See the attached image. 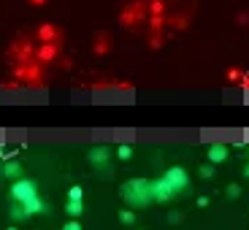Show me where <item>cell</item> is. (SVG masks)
Instances as JSON below:
<instances>
[{"mask_svg": "<svg viewBox=\"0 0 249 230\" xmlns=\"http://www.w3.org/2000/svg\"><path fill=\"white\" fill-rule=\"evenodd\" d=\"M241 87L249 92V73H244V79H241Z\"/></svg>", "mask_w": 249, "mask_h": 230, "instance_id": "26", "label": "cell"}, {"mask_svg": "<svg viewBox=\"0 0 249 230\" xmlns=\"http://www.w3.org/2000/svg\"><path fill=\"white\" fill-rule=\"evenodd\" d=\"M149 193H152V200H155V203H168V200H174V190L165 184L162 176L155 181H149Z\"/></svg>", "mask_w": 249, "mask_h": 230, "instance_id": "4", "label": "cell"}, {"mask_svg": "<svg viewBox=\"0 0 249 230\" xmlns=\"http://www.w3.org/2000/svg\"><path fill=\"white\" fill-rule=\"evenodd\" d=\"M33 6H46V0H30Z\"/></svg>", "mask_w": 249, "mask_h": 230, "instance_id": "27", "label": "cell"}, {"mask_svg": "<svg viewBox=\"0 0 249 230\" xmlns=\"http://www.w3.org/2000/svg\"><path fill=\"white\" fill-rule=\"evenodd\" d=\"M33 198H38V187H36V181L33 179H17V181H11V200L14 203H27V200H33Z\"/></svg>", "mask_w": 249, "mask_h": 230, "instance_id": "2", "label": "cell"}, {"mask_svg": "<svg viewBox=\"0 0 249 230\" xmlns=\"http://www.w3.org/2000/svg\"><path fill=\"white\" fill-rule=\"evenodd\" d=\"M138 25V22H141V6H130L127 8V11L122 14V25Z\"/></svg>", "mask_w": 249, "mask_h": 230, "instance_id": "12", "label": "cell"}, {"mask_svg": "<svg viewBox=\"0 0 249 230\" xmlns=\"http://www.w3.org/2000/svg\"><path fill=\"white\" fill-rule=\"evenodd\" d=\"M206 157H209V162H212V165H219V162L228 160V146H222V143H212V146H209V152H206Z\"/></svg>", "mask_w": 249, "mask_h": 230, "instance_id": "9", "label": "cell"}, {"mask_svg": "<svg viewBox=\"0 0 249 230\" xmlns=\"http://www.w3.org/2000/svg\"><path fill=\"white\" fill-rule=\"evenodd\" d=\"M244 174H247V179H249V165H247V171H244Z\"/></svg>", "mask_w": 249, "mask_h": 230, "instance_id": "28", "label": "cell"}, {"mask_svg": "<svg viewBox=\"0 0 249 230\" xmlns=\"http://www.w3.org/2000/svg\"><path fill=\"white\" fill-rule=\"evenodd\" d=\"M209 203H212V200L206 198V195H200V198H198V209H206V206H209Z\"/></svg>", "mask_w": 249, "mask_h": 230, "instance_id": "24", "label": "cell"}, {"mask_svg": "<svg viewBox=\"0 0 249 230\" xmlns=\"http://www.w3.org/2000/svg\"><path fill=\"white\" fill-rule=\"evenodd\" d=\"M108 52H111V38L100 35L98 41H95V54H108Z\"/></svg>", "mask_w": 249, "mask_h": 230, "instance_id": "14", "label": "cell"}, {"mask_svg": "<svg viewBox=\"0 0 249 230\" xmlns=\"http://www.w3.org/2000/svg\"><path fill=\"white\" fill-rule=\"evenodd\" d=\"M62 230H81V225H79V219H68L62 225Z\"/></svg>", "mask_w": 249, "mask_h": 230, "instance_id": "23", "label": "cell"}, {"mask_svg": "<svg viewBox=\"0 0 249 230\" xmlns=\"http://www.w3.org/2000/svg\"><path fill=\"white\" fill-rule=\"evenodd\" d=\"M117 157H119V160H124V162H127V160L133 157V146H127V143L117 146Z\"/></svg>", "mask_w": 249, "mask_h": 230, "instance_id": "19", "label": "cell"}, {"mask_svg": "<svg viewBox=\"0 0 249 230\" xmlns=\"http://www.w3.org/2000/svg\"><path fill=\"white\" fill-rule=\"evenodd\" d=\"M30 44H27V41H25V44H17V46H14V57H17V60L19 62H27V60H30Z\"/></svg>", "mask_w": 249, "mask_h": 230, "instance_id": "13", "label": "cell"}, {"mask_svg": "<svg viewBox=\"0 0 249 230\" xmlns=\"http://www.w3.org/2000/svg\"><path fill=\"white\" fill-rule=\"evenodd\" d=\"M81 212H84V203H73V200H68V203H65V214H68L71 219H79Z\"/></svg>", "mask_w": 249, "mask_h": 230, "instance_id": "16", "label": "cell"}, {"mask_svg": "<svg viewBox=\"0 0 249 230\" xmlns=\"http://www.w3.org/2000/svg\"><path fill=\"white\" fill-rule=\"evenodd\" d=\"M60 57V44H41V49L36 52L38 62H54Z\"/></svg>", "mask_w": 249, "mask_h": 230, "instance_id": "7", "label": "cell"}, {"mask_svg": "<svg viewBox=\"0 0 249 230\" xmlns=\"http://www.w3.org/2000/svg\"><path fill=\"white\" fill-rule=\"evenodd\" d=\"M238 25H249V14H238Z\"/></svg>", "mask_w": 249, "mask_h": 230, "instance_id": "25", "label": "cell"}, {"mask_svg": "<svg viewBox=\"0 0 249 230\" xmlns=\"http://www.w3.org/2000/svg\"><path fill=\"white\" fill-rule=\"evenodd\" d=\"M8 230H19V228H14V225H11V228H8Z\"/></svg>", "mask_w": 249, "mask_h": 230, "instance_id": "29", "label": "cell"}, {"mask_svg": "<svg viewBox=\"0 0 249 230\" xmlns=\"http://www.w3.org/2000/svg\"><path fill=\"white\" fill-rule=\"evenodd\" d=\"M225 79L231 81V84H241V79H244V71H241V68H236V65H231V68L225 71Z\"/></svg>", "mask_w": 249, "mask_h": 230, "instance_id": "15", "label": "cell"}, {"mask_svg": "<svg viewBox=\"0 0 249 230\" xmlns=\"http://www.w3.org/2000/svg\"><path fill=\"white\" fill-rule=\"evenodd\" d=\"M81 198H84V190H81L79 184H73L68 190V200H73V203H81Z\"/></svg>", "mask_w": 249, "mask_h": 230, "instance_id": "18", "label": "cell"}, {"mask_svg": "<svg viewBox=\"0 0 249 230\" xmlns=\"http://www.w3.org/2000/svg\"><path fill=\"white\" fill-rule=\"evenodd\" d=\"M119 222H122V225H136V212H133V209L119 212Z\"/></svg>", "mask_w": 249, "mask_h": 230, "instance_id": "17", "label": "cell"}, {"mask_svg": "<svg viewBox=\"0 0 249 230\" xmlns=\"http://www.w3.org/2000/svg\"><path fill=\"white\" fill-rule=\"evenodd\" d=\"M119 195H122V200L130 206L133 212H136V209H146V206L152 203L149 179H130V181H124L122 190H119Z\"/></svg>", "mask_w": 249, "mask_h": 230, "instance_id": "1", "label": "cell"}, {"mask_svg": "<svg viewBox=\"0 0 249 230\" xmlns=\"http://www.w3.org/2000/svg\"><path fill=\"white\" fill-rule=\"evenodd\" d=\"M11 217L14 219H25V209H22V203H14L11 206Z\"/></svg>", "mask_w": 249, "mask_h": 230, "instance_id": "22", "label": "cell"}, {"mask_svg": "<svg viewBox=\"0 0 249 230\" xmlns=\"http://www.w3.org/2000/svg\"><path fill=\"white\" fill-rule=\"evenodd\" d=\"M162 179H165V184L174 190V195L187 193V187H190V174H187L181 165H171V168L162 174Z\"/></svg>", "mask_w": 249, "mask_h": 230, "instance_id": "3", "label": "cell"}, {"mask_svg": "<svg viewBox=\"0 0 249 230\" xmlns=\"http://www.w3.org/2000/svg\"><path fill=\"white\" fill-rule=\"evenodd\" d=\"M198 174L203 176V179H212V176H214V165H212V162H209V165H200Z\"/></svg>", "mask_w": 249, "mask_h": 230, "instance_id": "21", "label": "cell"}, {"mask_svg": "<svg viewBox=\"0 0 249 230\" xmlns=\"http://www.w3.org/2000/svg\"><path fill=\"white\" fill-rule=\"evenodd\" d=\"M14 73H17V79H22V81H30V84H38V81H41V65H30V62H19Z\"/></svg>", "mask_w": 249, "mask_h": 230, "instance_id": "5", "label": "cell"}, {"mask_svg": "<svg viewBox=\"0 0 249 230\" xmlns=\"http://www.w3.org/2000/svg\"><path fill=\"white\" fill-rule=\"evenodd\" d=\"M38 38H41V44H60V30L54 25H41L38 27Z\"/></svg>", "mask_w": 249, "mask_h": 230, "instance_id": "8", "label": "cell"}, {"mask_svg": "<svg viewBox=\"0 0 249 230\" xmlns=\"http://www.w3.org/2000/svg\"><path fill=\"white\" fill-rule=\"evenodd\" d=\"M87 160L95 168H106L108 160H111V149H108V146H92V149L87 152Z\"/></svg>", "mask_w": 249, "mask_h": 230, "instance_id": "6", "label": "cell"}, {"mask_svg": "<svg viewBox=\"0 0 249 230\" xmlns=\"http://www.w3.org/2000/svg\"><path fill=\"white\" fill-rule=\"evenodd\" d=\"M225 195H228V198H233V200H236V198H241V187H238V184H228Z\"/></svg>", "mask_w": 249, "mask_h": 230, "instance_id": "20", "label": "cell"}, {"mask_svg": "<svg viewBox=\"0 0 249 230\" xmlns=\"http://www.w3.org/2000/svg\"><path fill=\"white\" fill-rule=\"evenodd\" d=\"M3 176H6V179H11V181L22 179V176H25V171H22L19 160H6V162H3Z\"/></svg>", "mask_w": 249, "mask_h": 230, "instance_id": "10", "label": "cell"}, {"mask_svg": "<svg viewBox=\"0 0 249 230\" xmlns=\"http://www.w3.org/2000/svg\"><path fill=\"white\" fill-rule=\"evenodd\" d=\"M22 209H25V217H36V214H44L49 206L41 198H33V200H27V203H22Z\"/></svg>", "mask_w": 249, "mask_h": 230, "instance_id": "11", "label": "cell"}]
</instances>
